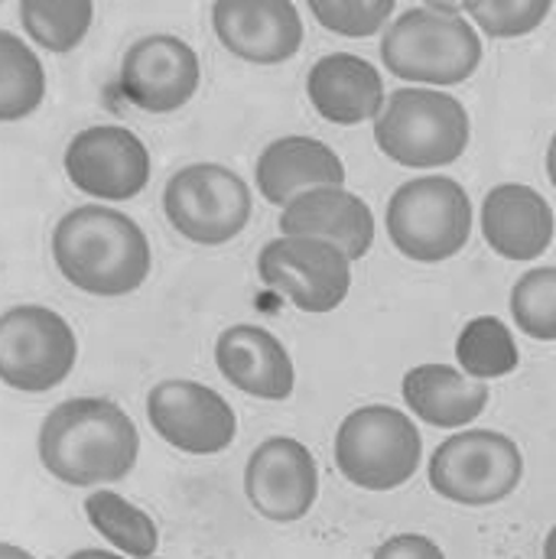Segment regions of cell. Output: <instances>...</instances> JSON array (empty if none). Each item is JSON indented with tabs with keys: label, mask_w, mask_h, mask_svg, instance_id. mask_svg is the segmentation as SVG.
<instances>
[{
	"label": "cell",
	"mask_w": 556,
	"mask_h": 559,
	"mask_svg": "<svg viewBox=\"0 0 556 559\" xmlns=\"http://www.w3.org/2000/svg\"><path fill=\"white\" fill-rule=\"evenodd\" d=\"M138 455L134 419L108 397H72L49 411L39 429V459L46 472L75 488L128 478Z\"/></svg>",
	"instance_id": "obj_1"
},
{
	"label": "cell",
	"mask_w": 556,
	"mask_h": 559,
	"mask_svg": "<svg viewBox=\"0 0 556 559\" xmlns=\"http://www.w3.org/2000/svg\"><path fill=\"white\" fill-rule=\"evenodd\" d=\"M59 274L92 296H128L150 274V241L138 222L108 205L72 209L52 231Z\"/></svg>",
	"instance_id": "obj_2"
},
{
	"label": "cell",
	"mask_w": 556,
	"mask_h": 559,
	"mask_svg": "<svg viewBox=\"0 0 556 559\" xmlns=\"http://www.w3.org/2000/svg\"><path fill=\"white\" fill-rule=\"evenodd\" d=\"M381 59L404 82L462 85L482 66V36L459 13L417 7L385 29Z\"/></svg>",
	"instance_id": "obj_3"
},
{
	"label": "cell",
	"mask_w": 556,
	"mask_h": 559,
	"mask_svg": "<svg viewBox=\"0 0 556 559\" xmlns=\"http://www.w3.org/2000/svg\"><path fill=\"white\" fill-rule=\"evenodd\" d=\"M375 143L407 169L456 163L469 146V111L433 88H398L375 118Z\"/></svg>",
	"instance_id": "obj_4"
},
{
	"label": "cell",
	"mask_w": 556,
	"mask_h": 559,
	"mask_svg": "<svg viewBox=\"0 0 556 559\" xmlns=\"http://www.w3.org/2000/svg\"><path fill=\"white\" fill-rule=\"evenodd\" d=\"M385 222L391 245L404 258L442 264L469 245L472 199L449 176H419L391 195Z\"/></svg>",
	"instance_id": "obj_5"
},
{
	"label": "cell",
	"mask_w": 556,
	"mask_h": 559,
	"mask_svg": "<svg viewBox=\"0 0 556 559\" xmlns=\"http://www.w3.org/2000/svg\"><path fill=\"white\" fill-rule=\"evenodd\" d=\"M423 439L414 419L398 407L371 404L342 419L335 432L339 472L368 491H391L407 485L419 468Z\"/></svg>",
	"instance_id": "obj_6"
},
{
	"label": "cell",
	"mask_w": 556,
	"mask_h": 559,
	"mask_svg": "<svg viewBox=\"0 0 556 559\" xmlns=\"http://www.w3.org/2000/svg\"><path fill=\"white\" fill-rule=\"evenodd\" d=\"M524 478V455L514 439L495 429L449 436L429 459V485L446 501L465 508L498 504Z\"/></svg>",
	"instance_id": "obj_7"
},
{
	"label": "cell",
	"mask_w": 556,
	"mask_h": 559,
	"mask_svg": "<svg viewBox=\"0 0 556 559\" xmlns=\"http://www.w3.org/2000/svg\"><path fill=\"white\" fill-rule=\"evenodd\" d=\"M248 182L222 163H192L169 176L163 192V212L169 225L205 248L228 245L251 222Z\"/></svg>",
	"instance_id": "obj_8"
},
{
	"label": "cell",
	"mask_w": 556,
	"mask_h": 559,
	"mask_svg": "<svg viewBox=\"0 0 556 559\" xmlns=\"http://www.w3.org/2000/svg\"><path fill=\"white\" fill-rule=\"evenodd\" d=\"M79 342L69 322L46 306H10L0 319V378L23 394L59 388L75 368Z\"/></svg>",
	"instance_id": "obj_9"
},
{
	"label": "cell",
	"mask_w": 556,
	"mask_h": 559,
	"mask_svg": "<svg viewBox=\"0 0 556 559\" xmlns=\"http://www.w3.org/2000/svg\"><path fill=\"white\" fill-rule=\"evenodd\" d=\"M258 274L303 312H332L352 286V258L312 235H283L264 245Z\"/></svg>",
	"instance_id": "obj_10"
},
{
	"label": "cell",
	"mask_w": 556,
	"mask_h": 559,
	"mask_svg": "<svg viewBox=\"0 0 556 559\" xmlns=\"http://www.w3.org/2000/svg\"><path fill=\"white\" fill-rule=\"evenodd\" d=\"M153 432L179 452L215 455L235 442L238 417L232 404L199 381H163L146 397Z\"/></svg>",
	"instance_id": "obj_11"
},
{
	"label": "cell",
	"mask_w": 556,
	"mask_h": 559,
	"mask_svg": "<svg viewBox=\"0 0 556 559\" xmlns=\"http://www.w3.org/2000/svg\"><path fill=\"white\" fill-rule=\"evenodd\" d=\"M66 176L75 189L95 199L128 202L150 182V153L134 131L121 124H98L69 140Z\"/></svg>",
	"instance_id": "obj_12"
},
{
	"label": "cell",
	"mask_w": 556,
	"mask_h": 559,
	"mask_svg": "<svg viewBox=\"0 0 556 559\" xmlns=\"http://www.w3.org/2000/svg\"><path fill=\"white\" fill-rule=\"evenodd\" d=\"M245 495L264 521H303L319 495L312 452L289 436L264 439L245 465Z\"/></svg>",
	"instance_id": "obj_13"
},
{
	"label": "cell",
	"mask_w": 556,
	"mask_h": 559,
	"mask_svg": "<svg viewBox=\"0 0 556 559\" xmlns=\"http://www.w3.org/2000/svg\"><path fill=\"white\" fill-rule=\"evenodd\" d=\"M199 79L196 49L169 33L138 39L121 62V95L146 115H173L189 105Z\"/></svg>",
	"instance_id": "obj_14"
},
{
	"label": "cell",
	"mask_w": 556,
	"mask_h": 559,
	"mask_svg": "<svg viewBox=\"0 0 556 559\" xmlns=\"http://www.w3.org/2000/svg\"><path fill=\"white\" fill-rule=\"evenodd\" d=\"M218 43L255 66H280L303 46V20L293 0H215Z\"/></svg>",
	"instance_id": "obj_15"
},
{
	"label": "cell",
	"mask_w": 556,
	"mask_h": 559,
	"mask_svg": "<svg viewBox=\"0 0 556 559\" xmlns=\"http://www.w3.org/2000/svg\"><path fill=\"white\" fill-rule=\"evenodd\" d=\"M554 209L521 182L495 186L482 202V235L505 261H537L554 245Z\"/></svg>",
	"instance_id": "obj_16"
},
{
	"label": "cell",
	"mask_w": 556,
	"mask_h": 559,
	"mask_svg": "<svg viewBox=\"0 0 556 559\" xmlns=\"http://www.w3.org/2000/svg\"><path fill=\"white\" fill-rule=\"evenodd\" d=\"M280 231L326 238L358 261L375 245V215L355 192H345L342 186H319L283 205Z\"/></svg>",
	"instance_id": "obj_17"
},
{
	"label": "cell",
	"mask_w": 556,
	"mask_h": 559,
	"mask_svg": "<svg viewBox=\"0 0 556 559\" xmlns=\"http://www.w3.org/2000/svg\"><path fill=\"white\" fill-rule=\"evenodd\" d=\"M306 95L319 118L352 128L381 115L385 108V79L381 72L352 52L322 56L306 79Z\"/></svg>",
	"instance_id": "obj_18"
},
{
	"label": "cell",
	"mask_w": 556,
	"mask_h": 559,
	"mask_svg": "<svg viewBox=\"0 0 556 559\" xmlns=\"http://www.w3.org/2000/svg\"><path fill=\"white\" fill-rule=\"evenodd\" d=\"M215 365L228 384L261 401H286L296 384L289 352L261 325H232L215 342Z\"/></svg>",
	"instance_id": "obj_19"
},
{
	"label": "cell",
	"mask_w": 556,
	"mask_h": 559,
	"mask_svg": "<svg viewBox=\"0 0 556 559\" xmlns=\"http://www.w3.org/2000/svg\"><path fill=\"white\" fill-rule=\"evenodd\" d=\"M255 182L271 205H289L299 192L342 186L345 166L332 146L316 138H280L264 146L255 166Z\"/></svg>",
	"instance_id": "obj_20"
},
{
	"label": "cell",
	"mask_w": 556,
	"mask_h": 559,
	"mask_svg": "<svg viewBox=\"0 0 556 559\" xmlns=\"http://www.w3.org/2000/svg\"><path fill=\"white\" fill-rule=\"evenodd\" d=\"M401 394L423 423L436 429H456L482 417L488 388L478 378H465L449 365H419L404 374Z\"/></svg>",
	"instance_id": "obj_21"
},
{
	"label": "cell",
	"mask_w": 556,
	"mask_h": 559,
	"mask_svg": "<svg viewBox=\"0 0 556 559\" xmlns=\"http://www.w3.org/2000/svg\"><path fill=\"white\" fill-rule=\"evenodd\" d=\"M85 514L92 521V527L111 544L118 547L125 557H153L159 547V531L153 524V518L146 511H140L138 504H131L128 498L115 495V491H95L85 498Z\"/></svg>",
	"instance_id": "obj_22"
},
{
	"label": "cell",
	"mask_w": 556,
	"mask_h": 559,
	"mask_svg": "<svg viewBox=\"0 0 556 559\" xmlns=\"http://www.w3.org/2000/svg\"><path fill=\"white\" fill-rule=\"evenodd\" d=\"M46 95V72L39 56L16 36H0V118L7 124L29 118Z\"/></svg>",
	"instance_id": "obj_23"
},
{
	"label": "cell",
	"mask_w": 556,
	"mask_h": 559,
	"mask_svg": "<svg viewBox=\"0 0 556 559\" xmlns=\"http://www.w3.org/2000/svg\"><path fill=\"white\" fill-rule=\"evenodd\" d=\"M92 0H20V23L36 46L66 56L88 36Z\"/></svg>",
	"instance_id": "obj_24"
},
{
	"label": "cell",
	"mask_w": 556,
	"mask_h": 559,
	"mask_svg": "<svg viewBox=\"0 0 556 559\" xmlns=\"http://www.w3.org/2000/svg\"><path fill=\"white\" fill-rule=\"evenodd\" d=\"M456 361L462 365L465 374L478 381H495L505 378L518 368L521 355L514 345L511 329L498 316H478L465 322V329L456 338Z\"/></svg>",
	"instance_id": "obj_25"
},
{
	"label": "cell",
	"mask_w": 556,
	"mask_h": 559,
	"mask_svg": "<svg viewBox=\"0 0 556 559\" xmlns=\"http://www.w3.org/2000/svg\"><path fill=\"white\" fill-rule=\"evenodd\" d=\"M511 316L534 342H556V267H534L511 289Z\"/></svg>",
	"instance_id": "obj_26"
},
{
	"label": "cell",
	"mask_w": 556,
	"mask_h": 559,
	"mask_svg": "<svg viewBox=\"0 0 556 559\" xmlns=\"http://www.w3.org/2000/svg\"><path fill=\"white\" fill-rule=\"evenodd\" d=\"M306 3L316 23L326 26L329 33L365 39V36H375L388 23L398 0H306Z\"/></svg>",
	"instance_id": "obj_27"
},
{
	"label": "cell",
	"mask_w": 556,
	"mask_h": 559,
	"mask_svg": "<svg viewBox=\"0 0 556 559\" xmlns=\"http://www.w3.org/2000/svg\"><path fill=\"white\" fill-rule=\"evenodd\" d=\"M554 0H485L472 16L475 26L495 39H518L534 33L547 13H551Z\"/></svg>",
	"instance_id": "obj_28"
},
{
	"label": "cell",
	"mask_w": 556,
	"mask_h": 559,
	"mask_svg": "<svg viewBox=\"0 0 556 559\" xmlns=\"http://www.w3.org/2000/svg\"><path fill=\"white\" fill-rule=\"evenodd\" d=\"M375 557L378 559H391V557L439 559L442 557V550H439L433 540H426V537H417V534H401V537L388 540L385 547H378V550H375Z\"/></svg>",
	"instance_id": "obj_29"
},
{
	"label": "cell",
	"mask_w": 556,
	"mask_h": 559,
	"mask_svg": "<svg viewBox=\"0 0 556 559\" xmlns=\"http://www.w3.org/2000/svg\"><path fill=\"white\" fill-rule=\"evenodd\" d=\"M423 3L439 13H475L485 0H423Z\"/></svg>",
	"instance_id": "obj_30"
},
{
	"label": "cell",
	"mask_w": 556,
	"mask_h": 559,
	"mask_svg": "<svg viewBox=\"0 0 556 559\" xmlns=\"http://www.w3.org/2000/svg\"><path fill=\"white\" fill-rule=\"evenodd\" d=\"M547 176H551V182H554L556 189V134L551 138V146H547Z\"/></svg>",
	"instance_id": "obj_31"
},
{
	"label": "cell",
	"mask_w": 556,
	"mask_h": 559,
	"mask_svg": "<svg viewBox=\"0 0 556 559\" xmlns=\"http://www.w3.org/2000/svg\"><path fill=\"white\" fill-rule=\"evenodd\" d=\"M544 557L556 559V527L547 534V544H544Z\"/></svg>",
	"instance_id": "obj_32"
}]
</instances>
